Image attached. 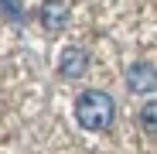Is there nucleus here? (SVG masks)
I'll list each match as a JSON object with an SVG mask.
<instances>
[{
  "label": "nucleus",
  "instance_id": "f03ea898",
  "mask_svg": "<svg viewBox=\"0 0 157 154\" xmlns=\"http://www.w3.org/2000/svg\"><path fill=\"white\" fill-rule=\"evenodd\" d=\"M126 86H130V93H154L157 89V69L150 62H137L126 72Z\"/></svg>",
  "mask_w": 157,
  "mask_h": 154
},
{
  "label": "nucleus",
  "instance_id": "20e7f679",
  "mask_svg": "<svg viewBox=\"0 0 157 154\" xmlns=\"http://www.w3.org/2000/svg\"><path fill=\"white\" fill-rule=\"evenodd\" d=\"M38 17H41V24L48 31H58L65 24V17H68V7L62 4V0H44V4L38 7Z\"/></svg>",
  "mask_w": 157,
  "mask_h": 154
},
{
  "label": "nucleus",
  "instance_id": "7ed1b4c3",
  "mask_svg": "<svg viewBox=\"0 0 157 154\" xmlns=\"http://www.w3.org/2000/svg\"><path fill=\"white\" fill-rule=\"evenodd\" d=\"M89 58H86V48H78V45H68L62 51V58H58V72L68 75V79H78V75L86 72Z\"/></svg>",
  "mask_w": 157,
  "mask_h": 154
},
{
  "label": "nucleus",
  "instance_id": "f257e3e1",
  "mask_svg": "<svg viewBox=\"0 0 157 154\" xmlns=\"http://www.w3.org/2000/svg\"><path fill=\"white\" fill-rule=\"evenodd\" d=\"M113 96L102 89H86L82 96L75 99V120L86 130H106L113 123Z\"/></svg>",
  "mask_w": 157,
  "mask_h": 154
},
{
  "label": "nucleus",
  "instance_id": "39448f33",
  "mask_svg": "<svg viewBox=\"0 0 157 154\" xmlns=\"http://www.w3.org/2000/svg\"><path fill=\"white\" fill-rule=\"evenodd\" d=\"M140 127L147 134H157V99L154 103H144V110H140Z\"/></svg>",
  "mask_w": 157,
  "mask_h": 154
}]
</instances>
